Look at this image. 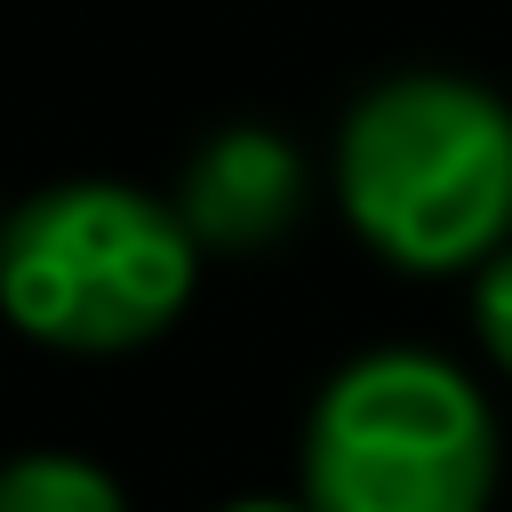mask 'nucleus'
<instances>
[{
	"label": "nucleus",
	"instance_id": "f257e3e1",
	"mask_svg": "<svg viewBox=\"0 0 512 512\" xmlns=\"http://www.w3.org/2000/svg\"><path fill=\"white\" fill-rule=\"evenodd\" d=\"M336 192L368 248L408 272L472 264L512 224V112L472 80H392L352 104Z\"/></svg>",
	"mask_w": 512,
	"mask_h": 512
},
{
	"label": "nucleus",
	"instance_id": "f03ea898",
	"mask_svg": "<svg viewBox=\"0 0 512 512\" xmlns=\"http://www.w3.org/2000/svg\"><path fill=\"white\" fill-rule=\"evenodd\" d=\"M192 296V224L120 184H64L0 224V304L64 352L160 336Z\"/></svg>",
	"mask_w": 512,
	"mask_h": 512
},
{
	"label": "nucleus",
	"instance_id": "7ed1b4c3",
	"mask_svg": "<svg viewBox=\"0 0 512 512\" xmlns=\"http://www.w3.org/2000/svg\"><path fill=\"white\" fill-rule=\"evenodd\" d=\"M496 424L432 352L352 360L304 432L312 512H488Z\"/></svg>",
	"mask_w": 512,
	"mask_h": 512
},
{
	"label": "nucleus",
	"instance_id": "20e7f679",
	"mask_svg": "<svg viewBox=\"0 0 512 512\" xmlns=\"http://www.w3.org/2000/svg\"><path fill=\"white\" fill-rule=\"evenodd\" d=\"M296 200H304L296 152L280 136H264V128H232V136L200 144V160L184 168L176 216L192 224V240L256 248V240H280L296 224Z\"/></svg>",
	"mask_w": 512,
	"mask_h": 512
},
{
	"label": "nucleus",
	"instance_id": "39448f33",
	"mask_svg": "<svg viewBox=\"0 0 512 512\" xmlns=\"http://www.w3.org/2000/svg\"><path fill=\"white\" fill-rule=\"evenodd\" d=\"M0 512H120V488L80 456H24L0 472Z\"/></svg>",
	"mask_w": 512,
	"mask_h": 512
},
{
	"label": "nucleus",
	"instance_id": "423d86ee",
	"mask_svg": "<svg viewBox=\"0 0 512 512\" xmlns=\"http://www.w3.org/2000/svg\"><path fill=\"white\" fill-rule=\"evenodd\" d=\"M472 312H480V336H488V352L512 368V256H496V264L480 272V296H472Z\"/></svg>",
	"mask_w": 512,
	"mask_h": 512
},
{
	"label": "nucleus",
	"instance_id": "0eeeda50",
	"mask_svg": "<svg viewBox=\"0 0 512 512\" xmlns=\"http://www.w3.org/2000/svg\"><path fill=\"white\" fill-rule=\"evenodd\" d=\"M232 512H296V504H232Z\"/></svg>",
	"mask_w": 512,
	"mask_h": 512
}]
</instances>
